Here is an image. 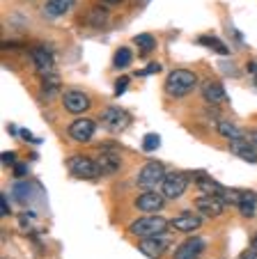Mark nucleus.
Here are the masks:
<instances>
[{
	"label": "nucleus",
	"mask_w": 257,
	"mask_h": 259,
	"mask_svg": "<svg viewBox=\"0 0 257 259\" xmlns=\"http://www.w3.org/2000/svg\"><path fill=\"white\" fill-rule=\"evenodd\" d=\"M195 83H198V76H195L191 69H175V71L168 73L165 92L172 99H181L195 88Z\"/></svg>",
	"instance_id": "f257e3e1"
},
{
	"label": "nucleus",
	"mask_w": 257,
	"mask_h": 259,
	"mask_svg": "<svg viewBox=\"0 0 257 259\" xmlns=\"http://www.w3.org/2000/svg\"><path fill=\"white\" fill-rule=\"evenodd\" d=\"M30 60H32L37 73L42 76V83L44 80H60V73L55 69V58L46 46H32L30 49Z\"/></svg>",
	"instance_id": "f03ea898"
},
{
	"label": "nucleus",
	"mask_w": 257,
	"mask_h": 259,
	"mask_svg": "<svg viewBox=\"0 0 257 259\" xmlns=\"http://www.w3.org/2000/svg\"><path fill=\"white\" fill-rule=\"evenodd\" d=\"M168 230V220L163 215H156V213H145L142 218H138L136 223H131V234L136 236H156V234H163Z\"/></svg>",
	"instance_id": "7ed1b4c3"
},
{
	"label": "nucleus",
	"mask_w": 257,
	"mask_h": 259,
	"mask_svg": "<svg viewBox=\"0 0 257 259\" xmlns=\"http://www.w3.org/2000/svg\"><path fill=\"white\" fill-rule=\"evenodd\" d=\"M67 167H69V172H71V177H76V179H97V177L101 175L99 163L90 156H83V154L67 158Z\"/></svg>",
	"instance_id": "20e7f679"
},
{
	"label": "nucleus",
	"mask_w": 257,
	"mask_h": 259,
	"mask_svg": "<svg viewBox=\"0 0 257 259\" xmlns=\"http://www.w3.org/2000/svg\"><path fill=\"white\" fill-rule=\"evenodd\" d=\"M165 175H168V172H165V167L161 165L159 161H150L142 165L140 172H138V186H140L142 191H154L156 186L161 188Z\"/></svg>",
	"instance_id": "39448f33"
},
{
	"label": "nucleus",
	"mask_w": 257,
	"mask_h": 259,
	"mask_svg": "<svg viewBox=\"0 0 257 259\" xmlns=\"http://www.w3.org/2000/svg\"><path fill=\"white\" fill-rule=\"evenodd\" d=\"M189 188V175L186 172H168L161 184V193H163L165 200H177L181 197Z\"/></svg>",
	"instance_id": "423d86ee"
},
{
	"label": "nucleus",
	"mask_w": 257,
	"mask_h": 259,
	"mask_svg": "<svg viewBox=\"0 0 257 259\" xmlns=\"http://www.w3.org/2000/svg\"><path fill=\"white\" fill-rule=\"evenodd\" d=\"M101 122H103V126H106L108 131L120 133V131H124V128L131 124V113L124 110V108H120V106H108L106 110L101 113Z\"/></svg>",
	"instance_id": "0eeeda50"
},
{
	"label": "nucleus",
	"mask_w": 257,
	"mask_h": 259,
	"mask_svg": "<svg viewBox=\"0 0 257 259\" xmlns=\"http://www.w3.org/2000/svg\"><path fill=\"white\" fill-rule=\"evenodd\" d=\"M168 245H170V236L163 232V234L142 239L140 243H138V250H140L145 257H150V259H159V257H163V252L168 250Z\"/></svg>",
	"instance_id": "6e6552de"
},
{
	"label": "nucleus",
	"mask_w": 257,
	"mask_h": 259,
	"mask_svg": "<svg viewBox=\"0 0 257 259\" xmlns=\"http://www.w3.org/2000/svg\"><path fill=\"white\" fill-rule=\"evenodd\" d=\"M195 209H198V213L202 215V218H218V215L228 209V204H225L218 195H200L198 200H195Z\"/></svg>",
	"instance_id": "1a4fd4ad"
},
{
	"label": "nucleus",
	"mask_w": 257,
	"mask_h": 259,
	"mask_svg": "<svg viewBox=\"0 0 257 259\" xmlns=\"http://www.w3.org/2000/svg\"><path fill=\"white\" fill-rule=\"evenodd\" d=\"M62 106L67 113L83 115L85 110H90V99H88V94L81 92V90H67V92L62 94Z\"/></svg>",
	"instance_id": "9d476101"
},
{
	"label": "nucleus",
	"mask_w": 257,
	"mask_h": 259,
	"mask_svg": "<svg viewBox=\"0 0 257 259\" xmlns=\"http://www.w3.org/2000/svg\"><path fill=\"white\" fill-rule=\"evenodd\" d=\"M165 197L163 193H156V191H142L140 195L136 197V209L142 211V213H159L165 204Z\"/></svg>",
	"instance_id": "9b49d317"
},
{
	"label": "nucleus",
	"mask_w": 257,
	"mask_h": 259,
	"mask_svg": "<svg viewBox=\"0 0 257 259\" xmlns=\"http://www.w3.org/2000/svg\"><path fill=\"white\" fill-rule=\"evenodd\" d=\"M94 131H97V124L92 122V119H76V122L69 124V138L76 142H88L94 138Z\"/></svg>",
	"instance_id": "f8f14e48"
},
{
	"label": "nucleus",
	"mask_w": 257,
	"mask_h": 259,
	"mask_svg": "<svg viewBox=\"0 0 257 259\" xmlns=\"http://www.w3.org/2000/svg\"><path fill=\"white\" fill-rule=\"evenodd\" d=\"M204 248H207V241L200 239V236H195V239H186L184 243L175 250V257L172 259H200L202 252H204Z\"/></svg>",
	"instance_id": "ddd939ff"
},
{
	"label": "nucleus",
	"mask_w": 257,
	"mask_h": 259,
	"mask_svg": "<svg viewBox=\"0 0 257 259\" xmlns=\"http://www.w3.org/2000/svg\"><path fill=\"white\" fill-rule=\"evenodd\" d=\"M170 225L175 227L177 232H184V234H189V232H195L202 227V215H195V213H179L175 215V218L170 220Z\"/></svg>",
	"instance_id": "4468645a"
},
{
	"label": "nucleus",
	"mask_w": 257,
	"mask_h": 259,
	"mask_svg": "<svg viewBox=\"0 0 257 259\" xmlns=\"http://www.w3.org/2000/svg\"><path fill=\"white\" fill-rule=\"evenodd\" d=\"M230 152H232L234 156H239V158H241V161L257 163V149L250 145V142L246 140V138H241V140H232V142H230Z\"/></svg>",
	"instance_id": "2eb2a0df"
},
{
	"label": "nucleus",
	"mask_w": 257,
	"mask_h": 259,
	"mask_svg": "<svg viewBox=\"0 0 257 259\" xmlns=\"http://www.w3.org/2000/svg\"><path fill=\"white\" fill-rule=\"evenodd\" d=\"M99 167H101V172H106V175H115V172L122 170V158L117 152H111V149H103L101 154H99L97 158Z\"/></svg>",
	"instance_id": "dca6fc26"
},
{
	"label": "nucleus",
	"mask_w": 257,
	"mask_h": 259,
	"mask_svg": "<svg viewBox=\"0 0 257 259\" xmlns=\"http://www.w3.org/2000/svg\"><path fill=\"white\" fill-rule=\"evenodd\" d=\"M202 97L209 103H221L225 101V88L221 83H216V80H207L202 85Z\"/></svg>",
	"instance_id": "f3484780"
},
{
	"label": "nucleus",
	"mask_w": 257,
	"mask_h": 259,
	"mask_svg": "<svg viewBox=\"0 0 257 259\" xmlns=\"http://www.w3.org/2000/svg\"><path fill=\"white\" fill-rule=\"evenodd\" d=\"M74 5V0H46V16L49 19H60V16H64L69 10H71Z\"/></svg>",
	"instance_id": "a211bd4d"
},
{
	"label": "nucleus",
	"mask_w": 257,
	"mask_h": 259,
	"mask_svg": "<svg viewBox=\"0 0 257 259\" xmlns=\"http://www.w3.org/2000/svg\"><path fill=\"white\" fill-rule=\"evenodd\" d=\"M239 211L241 215L246 218H252L255 215V209H257V193L255 191H241V200H239Z\"/></svg>",
	"instance_id": "6ab92c4d"
},
{
	"label": "nucleus",
	"mask_w": 257,
	"mask_h": 259,
	"mask_svg": "<svg viewBox=\"0 0 257 259\" xmlns=\"http://www.w3.org/2000/svg\"><path fill=\"white\" fill-rule=\"evenodd\" d=\"M218 133L223 138H228L230 142H232V140H241V138L246 136V131H243V128H239L237 124H232V122H225V119H221V122H218Z\"/></svg>",
	"instance_id": "aec40b11"
},
{
	"label": "nucleus",
	"mask_w": 257,
	"mask_h": 259,
	"mask_svg": "<svg viewBox=\"0 0 257 259\" xmlns=\"http://www.w3.org/2000/svg\"><path fill=\"white\" fill-rule=\"evenodd\" d=\"M198 188L204 193V195H218L223 191V186H218L213 179H209L207 175H198Z\"/></svg>",
	"instance_id": "412c9836"
},
{
	"label": "nucleus",
	"mask_w": 257,
	"mask_h": 259,
	"mask_svg": "<svg viewBox=\"0 0 257 259\" xmlns=\"http://www.w3.org/2000/svg\"><path fill=\"white\" fill-rule=\"evenodd\" d=\"M131 58H133L131 49L122 46V49H117V51H115V55H113V64H115L117 69H126L129 64H131Z\"/></svg>",
	"instance_id": "4be33fe9"
},
{
	"label": "nucleus",
	"mask_w": 257,
	"mask_h": 259,
	"mask_svg": "<svg viewBox=\"0 0 257 259\" xmlns=\"http://www.w3.org/2000/svg\"><path fill=\"white\" fill-rule=\"evenodd\" d=\"M136 46L140 49V53L142 55H150L152 51L156 49V39H154V34H138L136 37Z\"/></svg>",
	"instance_id": "5701e85b"
},
{
	"label": "nucleus",
	"mask_w": 257,
	"mask_h": 259,
	"mask_svg": "<svg viewBox=\"0 0 257 259\" xmlns=\"http://www.w3.org/2000/svg\"><path fill=\"white\" fill-rule=\"evenodd\" d=\"M218 197L225 202V204H239V200H241V191H237V188H223V191L218 193Z\"/></svg>",
	"instance_id": "b1692460"
},
{
	"label": "nucleus",
	"mask_w": 257,
	"mask_h": 259,
	"mask_svg": "<svg viewBox=\"0 0 257 259\" xmlns=\"http://www.w3.org/2000/svg\"><path fill=\"white\" fill-rule=\"evenodd\" d=\"M200 44L209 46V49H213V51H218L221 55H225V53H228V46H225L223 41H218V39H216V37H200Z\"/></svg>",
	"instance_id": "393cba45"
},
{
	"label": "nucleus",
	"mask_w": 257,
	"mask_h": 259,
	"mask_svg": "<svg viewBox=\"0 0 257 259\" xmlns=\"http://www.w3.org/2000/svg\"><path fill=\"white\" fill-rule=\"evenodd\" d=\"M106 21H108V12H103V10H92L90 12V23L92 25H97V28H101V25H106Z\"/></svg>",
	"instance_id": "a878e982"
},
{
	"label": "nucleus",
	"mask_w": 257,
	"mask_h": 259,
	"mask_svg": "<svg viewBox=\"0 0 257 259\" xmlns=\"http://www.w3.org/2000/svg\"><path fill=\"white\" fill-rule=\"evenodd\" d=\"M159 145H161V138L156 133H147L145 140H142V149L145 152H154V149H159Z\"/></svg>",
	"instance_id": "bb28decb"
},
{
	"label": "nucleus",
	"mask_w": 257,
	"mask_h": 259,
	"mask_svg": "<svg viewBox=\"0 0 257 259\" xmlns=\"http://www.w3.org/2000/svg\"><path fill=\"white\" fill-rule=\"evenodd\" d=\"M126 85H129V78H120L115 83V94H117V97H122V94L126 92Z\"/></svg>",
	"instance_id": "cd10ccee"
},
{
	"label": "nucleus",
	"mask_w": 257,
	"mask_h": 259,
	"mask_svg": "<svg viewBox=\"0 0 257 259\" xmlns=\"http://www.w3.org/2000/svg\"><path fill=\"white\" fill-rule=\"evenodd\" d=\"M243 138H246V140L257 149V128H250V131H246V136H243Z\"/></svg>",
	"instance_id": "c85d7f7f"
},
{
	"label": "nucleus",
	"mask_w": 257,
	"mask_h": 259,
	"mask_svg": "<svg viewBox=\"0 0 257 259\" xmlns=\"http://www.w3.org/2000/svg\"><path fill=\"white\" fill-rule=\"evenodd\" d=\"M239 259H257V250H255V248L243 250V252L239 254Z\"/></svg>",
	"instance_id": "c756f323"
},
{
	"label": "nucleus",
	"mask_w": 257,
	"mask_h": 259,
	"mask_svg": "<svg viewBox=\"0 0 257 259\" xmlns=\"http://www.w3.org/2000/svg\"><path fill=\"white\" fill-rule=\"evenodd\" d=\"M3 163H5V165H16V156L12 152H5L3 154Z\"/></svg>",
	"instance_id": "7c9ffc66"
},
{
	"label": "nucleus",
	"mask_w": 257,
	"mask_h": 259,
	"mask_svg": "<svg viewBox=\"0 0 257 259\" xmlns=\"http://www.w3.org/2000/svg\"><path fill=\"white\" fill-rule=\"evenodd\" d=\"M159 64H150L147 69H142V71H138V76H147V73H152V71H159Z\"/></svg>",
	"instance_id": "2f4dec72"
},
{
	"label": "nucleus",
	"mask_w": 257,
	"mask_h": 259,
	"mask_svg": "<svg viewBox=\"0 0 257 259\" xmlns=\"http://www.w3.org/2000/svg\"><path fill=\"white\" fill-rule=\"evenodd\" d=\"M25 172H28V167H25L23 163H16V167H14V175H16V177H23Z\"/></svg>",
	"instance_id": "473e14b6"
},
{
	"label": "nucleus",
	"mask_w": 257,
	"mask_h": 259,
	"mask_svg": "<svg viewBox=\"0 0 257 259\" xmlns=\"http://www.w3.org/2000/svg\"><path fill=\"white\" fill-rule=\"evenodd\" d=\"M0 211H3V215H7V213H10V204H7V200H5V197L0 200Z\"/></svg>",
	"instance_id": "72a5a7b5"
},
{
	"label": "nucleus",
	"mask_w": 257,
	"mask_h": 259,
	"mask_svg": "<svg viewBox=\"0 0 257 259\" xmlns=\"http://www.w3.org/2000/svg\"><path fill=\"white\" fill-rule=\"evenodd\" d=\"M106 5H120V3H124V0H103Z\"/></svg>",
	"instance_id": "f704fd0d"
},
{
	"label": "nucleus",
	"mask_w": 257,
	"mask_h": 259,
	"mask_svg": "<svg viewBox=\"0 0 257 259\" xmlns=\"http://www.w3.org/2000/svg\"><path fill=\"white\" fill-rule=\"evenodd\" d=\"M248 69H250V71H255V83H257V64H248Z\"/></svg>",
	"instance_id": "c9c22d12"
},
{
	"label": "nucleus",
	"mask_w": 257,
	"mask_h": 259,
	"mask_svg": "<svg viewBox=\"0 0 257 259\" xmlns=\"http://www.w3.org/2000/svg\"><path fill=\"white\" fill-rule=\"evenodd\" d=\"M250 248H255V250H257V234L252 236V241H250Z\"/></svg>",
	"instance_id": "e433bc0d"
}]
</instances>
